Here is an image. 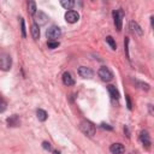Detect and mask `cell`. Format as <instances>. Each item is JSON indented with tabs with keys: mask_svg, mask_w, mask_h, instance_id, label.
<instances>
[{
	"mask_svg": "<svg viewBox=\"0 0 154 154\" xmlns=\"http://www.w3.org/2000/svg\"><path fill=\"white\" fill-rule=\"evenodd\" d=\"M6 123H7V126L14 128V126H18L20 122H19V118H18V116H17V114H13V116H11L10 118H7Z\"/></svg>",
	"mask_w": 154,
	"mask_h": 154,
	"instance_id": "7c38bea8",
	"label": "cell"
},
{
	"mask_svg": "<svg viewBox=\"0 0 154 154\" xmlns=\"http://www.w3.org/2000/svg\"><path fill=\"white\" fill-rule=\"evenodd\" d=\"M36 116H37L38 120H41V122H45V120L48 118V114H47V112H46V111H43V109H41V108L36 111Z\"/></svg>",
	"mask_w": 154,
	"mask_h": 154,
	"instance_id": "e0dca14e",
	"label": "cell"
},
{
	"mask_svg": "<svg viewBox=\"0 0 154 154\" xmlns=\"http://www.w3.org/2000/svg\"><path fill=\"white\" fill-rule=\"evenodd\" d=\"M106 42L109 45V47H111L113 51H114V49H117V43H116V41L113 40V37H112V36H107V37H106Z\"/></svg>",
	"mask_w": 154,
	"mask_h": 154,
	"instance_id": "d6986e66",
	"label": "cell"
},
{
	"mask_svg": "<svg viewBox=\"0 0 154 154\" xmlns=\"http://www.w3.org/2000/svg\"><path fill=\"white\" fill-rule=\"evenodd\" d=\"M54 154H60L59 152H57V150H54Z\"/></svg>",
	"mask_w": 154,
	"mask_h": 154,
	"instance_id": "484cf974",
	"label": "cell"
},
{
	"mask_svg": "<svg viewBox=\"0 0 154 154\" xmlns=\"http://www.w3.org/2000/svg\"><path fill=\"white\" fill-rule=\"evenodd\" d=\"M79 129L84 135H87L89 137L95 135V125L89 120H82L79 123Z\"/></svg>",
	"mask_w": 154,
	"mask_h": 154,
	"instance_id": "6da1fadb",
	"label": "cell"
},
{
	"mask_svg": "<svg viewBox=\"0 0 154 154\" xmlns=\"http://www.w3.org/2000/svg\"><path fill=\"white\" fill-rule=\"evenodd\" d=\"M65 19L67 23H76L78 19H79V14L77 11H73V10H70L65 13Z\"/></svg>",
	"mask_w": 154,
	"mask_h": 154,
	"instance_id": "8992f818",
	"label": "cell"
},
{
	"mask_svg": "<svg viewBox=\"0 0 154 154\" xmlns=\"http://www.w3.org/2000/svg\"><path fill=\"white\" fill-rule=\"evenodd\" d=\"M125 97H126V102H128V108H129V109H131V101H130L129 95H126Z\"/></svg>",
	"mask_w": 154,
	"mask_h": 154,
	"instance_id": "cb8c5ba5",
	"label": "cell"
},
{
	"mask_svg": "<svg viewBox=\"0 0 154 154\" xmlns=\"http://www.w3.org/2000/svg\"><path fill=\"white\" fill-rule=\"evenodd\" d=\"M42 147L46 149V150H52V147H51V143L49 142H42Z\"/></svg>",
	"mask_w": 154,
	"mask_h": 154,
	"instance_id": "603a6c76",
	"label": "cell"
},
{
	"mask_svg": "<svg viewBox=\"0 0 154 154\" xmlns=\"http://www.w3.org/2000/svg\"><path fill=\"white\" fill-rule=\"evenodd\" d=\"M63 83L65 85H72V84H75V78L72 77V75L70 72L66 71V72L63 73Z\"/></svg>",
	"mask_w": 154,
	"mask_h": 154,
	"instance_id": "8fae6325",
	"label": "cell"
},
{
	"mask_svg": "<svg viewBox=\"0 0 154 154\" xmlns=\"http://www.w3.org/2000/svg\"><path fill=\"white\" fill-rule=\"evenodd\" d=\"M78 75H79L81 77H83V78H90V77H93L94 72H93V70L89 69V67L81 66V67L78 69Z\"/></svg>",
	"mask_w": 154,
	"mask_h": 154,
	"instance_id": "ba28073f",
	"label": "cell"
},
{
	"mask_svg": "<svg viewBox=\"0 0 154 154\" xmlns=\"http://www.w3.org/2000/svg\"><path fill=\"white\" fill-rule=\"evenodd\" d=\"M101 128L107 129V130H112V126H108V124H105V123H102V124H101Z\"/></svg>",
	"mask_w": 154,
	"mask_h": 154,
	"instance_id": "d4e9b609",
	"label": "cell"
},
{
	"mask_svg": "<svg viewBox=\"0 0 154 154\" xmlns=\"http://www.w3.org/2000/svg\"><path fill=\"white\" fill-rule=\"evenodd\" d=\"M30 31H31V36H32V38H34V40L40 38V28H38V25H37V24H32V25H31Z\"/></svg>",
	"mask_w": 154,
	"mask_h": 154,
	"instance_id": "9a60e30c",
	"label": "cell"
},
{
	"mask_svg": "<svg viewBox=\"0 0 154 154\" xmlns=\"http://www.w3.org/2000/svg\"><path fill=\"white\" fill-rule=\"evenodd\" d=\"M107 90H108L109 96H111L112 99H114V100H118V99H119V91H118V89H117L114 85H108V87H107Z\"/></svg>",
	"mask_w": 154,
	"mask_h": 154,
	"instance_id": "4fadbf2b",
	"label": "cell"
},
{
	"mask_svg": "<svg viewBox=\"0 0 154 154\" xmlns=\"http://www.w3.org/2000/svg\"><path fill=\"white\" fill-rule=\"evenodd\" d=\"M130 28H131V30L135 32V34H137L138 36H141L142 34H143V31H142V29H141V26L136 23V22H130Z\"/></svg>",
	"mask_w": 154,
	"mask_h": 154,
	"instance_id": "5bb4252c",
	"label": "cell"
},
{
	"mask_svg": "<svg viewBox=\"0 0 154 154\" xmlns=\"http://www.w3.org/2000/svg\"><path fill=\"white\" fill-rule=\"evenodd\" d=\"M46 35H47V37L49 38L48 41H57V38H59V37L61 36V30H60L59 26L52 25L51 28L47 29Z\"/></svg>",
	"mask_w": 154,
	"mask_h": 154,
	"instance_id": "3957f363",
	"label": "cell"
},
{
	"mask_svg": "<svg viewBox=\"0 0 154 154\" xmlns=\"http://www.w3.org/2000/svg\"><path fill=\"white\" fill-rule=\"evenodd\" d=\"M28 11H29V13L32 14V16L36 13L37 8H36V4H35V1H29V2H28Z\"/></svg>",
	"mask_w": 154,
	"mask_h": 154,
	"instance_id": "ac0fdd59",
	"label": "cell"
},
{
	"mask_svg": "<svg viewBox=\"0 0 154 154\" xmlns=\"http://www.w3.org/2000/svg\"><path fill=\"white\" fill-rule=\"evenodd\" d=\"M123 17H124V12L122 10H116L113 11V19H114V24L118 31L122 30V25H123Z\"/></svg>",
	"mask_w": 154,
	"mask_h": 154,
	"instance_id": "5b68a950",
	"label": "cell"
},
{
	"mask_svg": "<svg viewBox=\"0 0 154 154\" xmlns=\"http://www.w3.org/2000/svg\"><path fill=\"white\" fill-rule=\"evenodd\" d=\"M34 16H35V20H36L37 25H43V24H46L47 20H48V16H47L45 12H42V11H36V13H35ZM36 23H35V24H36Z\"/></svg>",
	"mask_w": 154,
	"mask_h": 154,
	"instance_id": "52a82bcc",
	"label": "cell"
},
{
	"mask_svg": "<svg viewBox=\"0 0 154 154\" xmlns=\"http://www.w3.org/2000/svg\"><path fill=\"white\" fill-rule=\"evenodd\" d=\"M140 140H141V142L143 143V146H146L147 148H149V146H150V137H149V134H148L147 130H142V131H141Z\"/></svg>",
	"mask_w": 154,
	"mask_h": 154,
	"instance_id": "30bf717a",
	"label": "cell"
},
{
	"mask_svg": "<svg viewBox=\"0 0 154 154\" xmlns=\"http://www.w3.org/2000/svg\"><path fill=\"white\" fill-rule=\"evenodd\" d=\"M47 46H48V48L54 49V48H57V47L59 46V42H58V41H48V42H47Z\"/></svg>",
	"mask_w": 154,
	"mask_h": 154,
	"instance_id": "ffe728a7",
	"label": "cell"
},
{
	"mask_svg": "<svg viewBox=\"0 0 154 154\" xmlns=\"http://www.w3.org/2000/svg\"><path fill=\"white\" fill-rule=\"evenodd\" d=\"M6 107H7L6 101H5V100H2V99H0V113H2V112L6 109Z\"/></svg>",
	"mask_w": 154,
	"mask_h": 154,
	"instance_id": "7402d4cb",
	"label": "cell"
},
{
	"mask_svg": "<svg viewBox=\"0 0 154 154\" xmlns=\"http://www.w3.org/2000/svg\"><path fill=\"white\" fill-rule=\"evenodd\" d=\"M124 150H125V148H124V146L122 143H113L109 147V152L112 154H123Z\"/></svg>",
	"mask_w": 154,
	"mask_h": 154,
	"instance_id": "9c48e42d",
	"label": "cell"
},
{
	"mask_svg": "<svg viewBox=\"0 0 154 154\" xmlns=\"http://www.w3.org/2000/svg\"><path fill=\"white\" fill-rule=\"evenodd\" d=\"M97 75H99V77H100L103 82H111V81L113 79V72H112L107 66L100 67Z\"/></svg>",
	"mask_w": 154,
	"mask_h": 154,
	"instance_id": "277c9868",
	"label": "cell"
},
{
	"mask_svg": "<svg viewBox=\"0 0 154 154\" xmlns=\"http://www.w3.org/2000/svg\"><path fill=\"white\" fill-rule=\"evenodd\" d=\"M20 30H22V36L25 37L26 32H25V24H24V19L23 18H20Z\"/></svg>",
	"mask_w": 154,
	"mask_h": 154,
	"instance_id": "44dd1931",
	"label": "cell"
},
{
	"mask_svg": "<svg viewBox=\"0 0 154 154\" xmlns=\"http://www.w3.org/2000/svg\"><path fill=\"white\" fill-rule=\"evenodd\" d=\"M12 66V58L7 53H0V70L8 71Z\"/></svg>",
	"mask_w": 154,
	"mask_h": 154,
	"instance_id": "7a4b0ae2",
	"label": "cell"
},
{
	"mask_svg": "<svg viewBox=\"0 0 154 154\" xmlns=\"http://www.w3.org/2000/svg\"><path fill=\"white\" fill-rule=\"evenodd\" d=\"M60 5L64 8H66V10H71L73 7V5H75V1L73 0H61L60 1Z\"/></svg>",
	"mask_w": 154,
	"mask_h": 154,
	"instance_id": "2e32d148",
	"label": "cell"
}]
</instances>
